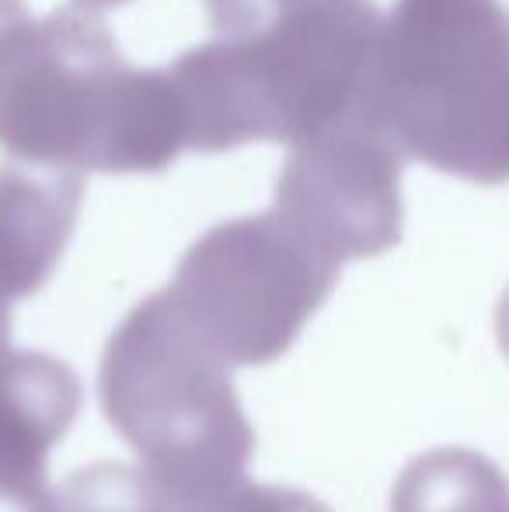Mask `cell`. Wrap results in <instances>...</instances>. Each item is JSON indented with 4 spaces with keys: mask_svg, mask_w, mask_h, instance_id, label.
<instances>
[{
    "mask_svg": "<svg viewBox=\"0 0 509 512\" xmlns=\"http://www.w3.org/2000/svg\"><path fill=\"white\" fill-rule=\"evenodd\" d=\"M384 14L374 0H258L168 67L185 150L297 143L367 108Z\"/></svg>",
    "mask_w": 509,
    "mask_h": 512,
    "instance_id": "6da1fadb",
    "label": "cell"
},
{
    "mask_svg": "<svg viewBox=\"0 0 509 512\" xmlns=\"http://www.w3.org/2000/svg\"><path fill=\"white\" fill-rule=\"evenodd\" d=\"M0 150L70 171H161L185 150L164 70H133L109 25L70 4L0 32Z\"/></svg>",
    "mask_w": 509,
    "mask_h": 512,
    "instance_id": "7a4b0ae2",
    "label": "cell"
},
{
    "mask_svg": "<svg viewBox=\"0 0 509 512\" xmlns=\"http://www.w3.org/2000/svg\"><path fill=\"white\" fill-rule=\"evenodd\" d=\"M367 108L405 161L478 185L509 182V7L398 0L381 28Z\"/></svg>",
    "mask_w": 509,
    "mask_h": 512,
    "instance_id": "3957f363",
    "label": "cell"
},
{
    "mask_svg": "<svg viewBox=\"0 0 509 512\" xmlns=\"http://www.w3.org/2000/svg\"><path fill=\"white\" fill-rule=\"evenodd\" d=\"M405 154L370 108L290 143L276 213L328 258L374 255L398 241Z\"/></svg>",
    "mask_w": 509,
    "mask_h": 512,
    "instance_id": "277c9868",
    "label": "cell"
},
{
    "mask_svg": "<svg viewBox=\"0 0 509 512\" xmlns=\"http://www.w3.org/2000/svg\"><path fill=\"white\" fill-rule=\"evenodd\" d=\"M81 171L14 161L0 168V283L32 290L60 255L77 206Z\"/></svg>",
    "mask_w": 509,
    "mask_h": 512,
    "instance_id": "5b68a950",
    "label": "cell"
},
{
    "mask_svg": "<svg viewBox=\"0 0 509 512\" xmlns=\"http://www.w3.org/2000/svg\"><path fill=\"white\" fill-rule=\"evenodd\" d=\"M255 4H258V0H206L213 28H224V25H231V21H238L241 14L252 11Z\"/></svg>",
    "mask_w": 509,
    "mask_h": 512,
    "instance_id": "8992f818",
    "label": "cell"
},
{
    "mask_svg": "<svg viewBox=\"0 0 509 512\" xmlns=\"http://www.w3.org/2000/svg\"><path fill=\"white\" fill-rule=\"evenodd\" d=\"M28 11H25V0H0V32H7L11 25L25 21Z\"/></svg>",
    "mask_w": 509,
    "mask_h": 512,
    "instance_id": "52a82bcc",
    "label": "cell"
},
{
    "mask_svg": "<svg viewBox=\"0 0 509 512\" xmlns=\"http://www.w3.org/2000/svg\"><path fill=\"white\" fill-rule=\"evenodd\" d=\"M74 4L91 7V11H102V7H123V4H129V0H74Z\"/></svg>",
    "mask_w": 509,
    "mask_h": 512,
    "instance_id": "ba28073f",
    "label": "cell"
}]
</instances>
